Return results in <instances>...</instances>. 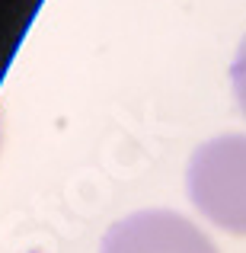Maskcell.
I'll list each match as a JSON object with an SVG mask.
<instances>
[{
  "mask_svg": "<svg viewBox=\"0 0 246 253\" xmlns=\"http://www.w3.org/2000/svg\"><path fill=\"white\" fill-rule=\"evenodd\" d=\"M189 196L211 224L246 237V135L205 141L189 161Z\"/></svg>",
  "mask_w": 246,
  "mask_h": 253,
  "instance_id": "cell-1",
  "label": "cell"
},
{
  "mask_svg": "<svg viewBox=\"0 0 246 253\" xmlns=\"http://www.w3.org/2000/svg\"><path fill=\"white\" fill-rule=\"evenodd\" d=\"M99 253H217V247L189 218L150 209L112 224Z\"/></svg>",
  "mask_w": 246,
  "mask_h": 253,
  "instance_id": "cell-2",
  "label": "cell"
},
{
  "mask_svg": "<svg viewBox=\"0 0 246 253\" xmlns=\"http://www.w3.org/2000/svg\"><path fill=\"white\" fill-rule=\"evenodd\" d=\"M230 84H234V96H237V103H240V109L246 116V39L240 42L237 58L230 64Z\"/></svg>",
  "mask_w": 246,
  "mask_h": 253,
  "instance_id": "cell-3",
  "label": "cell"
}]
</instances>
